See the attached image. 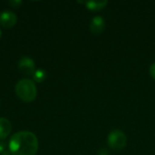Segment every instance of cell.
Returning <instances> with one entry per match:
<instances>
[{
    "label": "cell",
    "instance_id": "cell-1",
    "mask_svg": "<svg viewBox=\"0 0 155 155\" xmlns=\"http://www.w3.org/2000/svg\"><path fill=\"white\" fill-rule=\"evenodd\" d=\"M39 143L36 135L29 131L14 134L8 143L9 152L13 155H35Z\"/></svg>",
    "mask_w": 155,
    "mask_h": 155
},
{
    "label": "cell",
    "instance_id": "cell-2",
    "mask_svg": "<svg viewBox=\"0 0 155 155\" xmlns=\"http://www.w3.org/2000/svg\"><path fill=\"white\" fill-rule=\"evenodd\" d=\"M15 91L18 98L25 103L33 102L37 94V89L35 81L28 78L19 80L15 84Z\"/></svg>",
    "mask_w": 155,
    "mask_h": 155
},
{
    "label": "cell",
    "instance_id": "cell-3",
    "mask_svg": "<svg viewBox=\"0 0 155 155\" xmlns=\"http://www.w3.org/2000/svg\"><path fill=\"white\" fill-rule=\"evenodd\" d=\"M108 145L114 150H122L125 147L127 143V138L124 133L121 130H113L107 138Z\"/></svg>",
    "mask_w": 155,
    "mask_h": 155
},
{
    "label": "cell",
    "instance_id": "cell-4",
    "mask_svg": "<svg viewBox=\"0 0 155 155\" xmlns=\"http://www.w3.org/2000/svg\"><path fill=\"white\" fill-rule=\"evenodd\" d=\"M18 68L25 74H34L35 71V63L29 56H22L18 62Z\"/></svg>",
    "mask_w": 155,
    "mask_h": 155
},
{
    "label": "cell",
    "instance_id": "cell-5",
    "mask_svg": "<svg viewBox=\"0 0 155 155\" xmlns=\"http://www.w3.org/2000/svg\"><path fill=\"white\" fill-rule=\"evenodd\" d=\"M17 21L16 15L10 10H4L0 13V25L5 28L13 27Z\"/></svg>",
    "mask_w": 155,
    "mask_h": 155
},
{
    "label": "cell",
    "instance_id": "cell-6",
    "mask_svg": "<svg viewBox=\"0 0 155 155\" xmlns=\"http://www.w3.org/2000/svg\"><path fill=\"white\" fill-rule=\"evenodd\" d=\"M104 27H105V23L102 16L96 15L92 18L90 22V30L93 34L94 35L101 34L104 30Z\"/></svg>",
    "mask_w": 155,
    "mask_h": 155
},
{
    "label": "cell",
    "instance_id": "cell-7",
    "mask_svg": "<svg viewBox=\"0 0 155 155\" xmlns=\"http://www.w3.org/2000/svg\"><path fill=\"white\" fill-rule=\"evenodd\" d=\"M12 130V124L5 117L0 118V140H5L10 134Z\"/></svg>",
    "mask_w": 155,
    "mask_h": 155
},
{
    "label": "cell",
    "instance_id": "cell-8",
    "mask_svg": "<svg viewBox=\"0 0 155 155\" xmlns=\"http://www.w3.org/2000/svg\"><path fill=\"white\" fill-rule=\"evenodd\" d=\"M107 5V1L106 0H94V1H87L86 2V6L88 9L93 10V11H96V10H101L104 7H105Z\"/></svg>",
    "mask_w": 155,
    "mask_h": 155
},
{
    "label": "cell",
    "instance_id": "cell-9",
    "mask_svg": "<svg viewBox=\"0 0 155 155\" xmlns=\"http://www.w3.org/2000/svg\"><path fill=\"white\" fill-rule=\"evenodd\" d=\"M46 77V72L44 69H37L35 71L34 74H33V78L35 82L37 83H41L43 82Z\"/></svg>",
    "mask_w": 155,
    "mask_h": 155
},
{
    "label": "cell",
    "instance_id": "cell-10",
    "mask_svg": "<svg viewBox=\"0 0 155 155\" xmlns=\"http://www.w3.org/2000/svg\"><path fill=\"white\" fill-rule=\"evenodd\" d=\"M8 4H9L11 6L17 7L18 5H20L22 4V1H21V0H10V1H8Z\"/></svg>",
    "mask_w": 155,
    "mask_h": 155
},
{
    "label": "cell",
    "instance_id": "cell-11",
    "mask_svg": "<svg viewBox=\"0 0 155 155\" xmlns=\"http://www.w3.org/2000/svg\"><path fill=\"white\" fill-rule=\"evenodd\" d=\"M150 74H151L152 77L155 79V63H153L150 67Z\"/></svg>",
    "mask_w": 155,
    "mask_h": 155
},
{
    "label": "cell",
    "instance_id": "cell-12",
    "mask_svg": "<svg viewBox=\"0 0 155 155\" xmlns=\"http://www.w3.org/2000/svg\"><path fill=\"white\" fill-rule=\"evenodd\" d=\"M5 150H6V144L4 142H1L0 143V153H4Z\"/></svg>",
    "mask_w": 155,
    "mask_h": 155
},
{
    "label": "cell",
    "instance_id": "cell-13",
    "mask_svg": "<svg viewBox=\"0 0 155 155\" xmlns=\"http://www.w3.org/2000/svg\"><path fill=\"white\" fill-rule=\"evenodd\" d=\"M1 155H12V154H11V153H10L9 151L5 150V151L4 153H1Z\"/></svg>",
    "mask_w": 155,
    "mask_h": 155
},
{
    "label": "cell",
    "instance_id": "cell-14",
    "mask_svg": "<svg viewBox=\"0 0 155 155\" xmlns=\"http://www.w3.org/2000/svg\"><path fill=\"white\" fill-rule=\"evenodd\" d=\"M1 36H2V31H1V28H0V39H1Z\"/></svg>",
    "mask_w": 155,
    "mask_h": 155
}]
</instances>
